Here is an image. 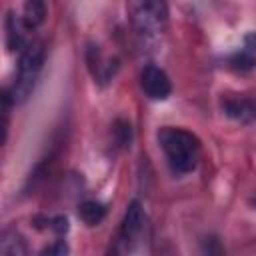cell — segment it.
<instances>
[{"mask_svg": "<svg viewBox=\"0 0 256 256\" xmlns=\"http://www.w3.org/2000/svg\"><path fill=\"white\" fill-rule=\"evenodd\" d=\"M46 12H48V0H26L22 18H24L26 26L30 30H34L46 20Z\"/></svg>", "mask_w": 256, "mask_h": 256, "instance_id": "8", "label": "cell"}, {"mask_svg": "<svg viewBox=\"0 0 256 256\" xmlns=\"http://www.w3.org/2000/svg\"><path fill=\"white\" fill-rule=\"evenodd\" d=\"M0 252L8 254V256H20L26 254V244L22 240V236L14 230H4L2 232V240H0Z\"/></svg>", "mask_w": 256, "mask_h": 256, "instance_id": "10", "label": "cell"}, {"mask_svg": "<svg viewBox=\"0 0 256 256\" xmlns=\"http://www.w3.org/2000/svg\"><path fill=\"white\" fill-rule=\"evenodd\" d=\"M132 26L144 40H156L168 26L166 0H128Z\"/></svg>", "mask_w": 256, "mask_h": 256, "instance_id": "3", "label": "cell"}, {"mask_svg": "<svg viewBox=\"0 0 256 256\" xmlns=\"http://www.w3.org/2000/svg\"><path fill=\"white\" fill-rule=\"evenodd\" d=\"M140 86L150 100H166L172 92V84H170V78L166 76V72L152 64L142 70Z\"/></svg>", "mask_w": 256, "mask_h": 256, "instance_id": "4", "label": "cell"}, {"mask_svg": "<svg viewBox=\"0 0 256 256\" xmlns=\"http://www.w3.org/2000/svg\"><path fill=\"white\" fill-rule=\"evenodd\" d=\"M158 144L176 174H188L196 168L200 142L192 132L176 126H164L158 130Z\"/></svg>", "mask_w": 256, "mask_h": 256, "instance_id": "1", "label": "cell"}, {"mask_svg": "<svg viewBox=\"0 0 256 256\" xmlns=\"http://www.w3.org/2000/svg\"><path fill=\"white\" fill-rule=\"evenodd\" d=\"M222 110L238 122H254L256 120V100L254 98L228 96L222 100Z\"/></svg>", "mask_w": 256, "mask_h": 256, "instance_id": "6", "label": "cell"}, {"mask_svg": "<svg viewBox=\"0 0 256 256\" xmlns=\"http://www.w3.org/2000/svg\"><path fill=\"white\" fill-rule=\"evenodd\" d=\"M28 32H30V28L26 26L22 16L8 14V18H6V44L10 50H24L30 44Z\"/></svg>", "mask_w": 256, "mask_h": 256, "instance_id": "7", "label": "cell"}, {"mask_svg": "<svg viewBox=\"0 0 256 256\" xmlns=\"http://www.w3.org/2000/svg\"><path fill=\"white\" fill-rule=\"evenodd\" d=\"M144 224H146V216L140 208L138 202H132L124 214L122 220V228H120V242L124 244H132L136 238L142 236L144 232Z\"/></svg>", "mask_w": 256, "mask_h": 256, "instance_id": "5", "label": "cell"}, {"mask_svg": "<svg viewBox=\"0 0 256 256\" xmlns=\"http://www.w3.org/2000/svg\"><path fill=\"white\" fill-rule=\"evenodd\" d=\"M78 216H80L82 222H86L88 226H96V224H100V222L104 220L106 208H104V204H100V202H96V200H86V202L80 204Z\"/></svg>", "mask_w": 256, "mask_h": 256, "instance_id": "9", "label": "cell"}, {"mask_svg": "<svg viewBox=\"0 0 256 256\" xmlns=\"http://www.w3.org/2000/svg\"><path fill=\"white\" fill-rule=\"evenodd\" d=\"M42 64H44L42 42H30L20 54V62H18V70H16L12 88L6 94L14 104H22L24 100L30 98V94L34 92V86L38 82V76L42 72Z\"/></svg>", "mask_w": 256, "mask_h": 256, "instance_id": "2", "label": "cell"}]
</instances>
